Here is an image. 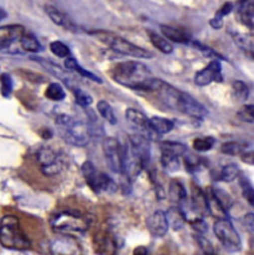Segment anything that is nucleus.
<instances>
[{"label":"nucleus","mask_w":254,"mask_h":255,"mask_svg":"<svg viewBox=\"0 0 254 255\" xmlns=\"http://www.w3.org/2000/svg\"><path fill=\"white\" fill-rule=\"evenodd\" d=\"M112 77L121 86L131 89L149 92L151 81L154 80L151 71L143 63L136 61H126L114 66Z\"/></svg>","instance_id":"1"},{"label":"nucleus","mask_w":254,"mask_h":255,"mask_svg":"<svg viewBox=\"0 0 254 255\" xmlns=\"http://www.w3.org/2000/svg\"><path fill=\"white\" fill-rule=\"evenodd\" d=\"M93 223V217L91 214L80 212V211H60L55 213L50 219V226L52 231L58 234L85 233L91 228Z\"/></svg>","instance_id":"2"},{"label":"nucleus","mask_w":254,"mask_h":255,"mask_svg":"<svg viewBox=\"0 0 254 255\" xmlns=\"http://www.w3.org/2000/svg\"><path fill=\"white\" fill-rule=\"evenodd\" d=\"M0 243L4 248L12 251H27L31 242L21 229L19 219L15 216H5L0 223Z\"/></svg>","instance_id":"3"},{"label":"nucleus","mask_w":254,"mask_h":255,"mask_svg":"<svg viewBox=\"0 0 254 255\" xmlns=\"http://www.w3.org/2000/svg\"><path fill=\"white\" fill-rule=\"evenodd\" d=\"M56 127H57L58 134L67 144L73 146H86L90 140V132H88L87 124L82 121L73 118L71 116L61 114L56 118Z\"/></svg>","instance_id":"4"},{"label":"nucleus","mask_w":254,"mask_h":255,"mask_svg":"<svg viewBox=\"0 0 254 255\" xmlns=\"http://www.w3.org/2000/svg\"><path fill=\"white\" fill-rule=\"evenodd\" d=\"M90 35H92L93 37H96L98 41L106 45L107 47L121 53V55L131 56V57L136 58H145V60L146 58L154 57V55H152L150 51L145 50L143 47H139V46L129 42L128 40L123 39V37L118 36V35L113 34V32L104 31V30H95V31H91Z\"/></svg>","instance_id":"5"},{"label":"nucleus","mask_w":254,"mask_h":255,"mask_svg":"<svg viewBox=\"0 0 254 255\" xmlns=\"http://www.w3.org/2000/svg\"><path fill=\"white\" fill-rule=\"evenodd\" d=\"M213 232H215V236L217 237L221 244L228 252L236 253V252L241 251L242 241H241L240 234L236 231V228L233 227L232 222L228 219V217L227 218L216 219L215 224H213Z\"/></svg>","instance_id":"6"},{"label":"nucleus","mask_w":254,"mask_h":255,"mask_svg":"<svg viewBox=\"0 0 254 255\" xmlns=\"http://www.w3.org/2000/svg\"><path fill=\"white\" fill-rule=\"evenodd\" d=\"M82 175L87 185L95 193L114 192L117 190L114 181L108 175L96 169L91 161H86L82 165Z\"/></svg>","instance_id":"7"},{"label":"nucleus","mask_w":254,"mask_h":255,"mask_svg":"<svg viewBox=\"0 0 254 255\" xmlns=\"http://www.w3.org/2000/svg\"><path fill=\"white\" fill-rule=\"evenodd\" d=\"M37 164L46 176H56L66 167L62 155L51 146H42L37 151Z\"/></svg>","instance_id":"8"},{"label":"nucleus","mask_w":254,"mask_h":255,"mask_svg":"<svg viewBox=\"0 0 254 255\" xmlns=\"http://www.w3.org/2000/svg\"><path fill=\"white\" fill-rule=\"evenodd\" d=\"M103 154L108 167L114 173H123V150L118 140L107 137L103 141Z\"/></svg>","instance_id":"9"},{"label":"nucleus","mask_w":254,"mask_h":255,"mask_svg":"<svg viewBox=\"0 0 254 255\" xmlns=\"http://www.w3.org/2000/svg\"><path fill=\"white\" fill-rule=\"evenodd\" d=\"M51 255H82V248L73 237L67 234H58L57 238L51 242Z\"/></svg>","instance_id":"10"},{"label":"nucleus","mask_w":254,"mask_h":255,"mask_svg":"<svg viewBox=\"0 0 254 255\" xmlns=\"http://www.w3.org/2000/svg\"><path fill=\"white\" fill-rule=\"evenodd\" d=\"M126 118L129 122L131 128L135 130L136 134L143 135V136L148 137V139H150L154 135H156L151 129L150 119L146 118L145 114H143L141 112L136 111L134 108L127 109Z\"/></svg>","instance_id":"11"},{"label":"nucleus","mask_w":254,"mask_h":255,"mask_svg":"<svg viewBox=\"0 0 254 255\" xmlns=\"http://www.w3.org/2000/svg\"><path fill=\"white\" fill-rule=\"evenodd\" d=\"M177 111L186 116L194 117V118H203L208 114V111L200 103L199 101L190 96L189 93L181 92L180 94L179 103H177Z\"/></svg>","instance_id":"12"},{"label":"nucleus","mask_w":254,"mask_h":255,"mask_svg":"<svg viewBox=\"0 0 254 255\" xmlns=\"http://www.w3.org/2000/svg\"><path fill=\"white\" fill-rule=\"evenodd\" d=\"M212 82H222V66L218 60H213L195 75V83L197 86L205 87Z\"/></svg>","instance_id":"13"},{"label":"nucleus","mask_w":254,"mask_h":255,"mask_svg":"<svg viewBox=\"0 0 254 255\" xmlns=\"http://www.w3.org/2000/svg\"><path fill=\"white\" fill-rule=\"evenodd\" d=\"M25 29L21 25H6L0 26V51H7L16 42L20 43Z\"/></svg>","instance_id":"14"},{"label":"nucleus","mask_w":254,"mask_h":255,"mask_svg":"<svg viewBox=\"0 0 254 255\" xmlns=\"http://www.w3.org/2000/svg\"><path fill=\"white\" fill-rule=\"evenodd\" d=\"M146 227H148L149 232L154 237H164L165 234L169 231V222H167L166 213L162 212L161 210L155 211L151 216H149V218L146 219Z\"/></svg>","instance_id":"15"},{"label":"nucleus","mask_w":254,"mask_h":255,"mask_svg":"<svg viewBox=\"0 0 254 255\" xmlns=\"http://www.w3.org/2000/svg\"><path fill=\"white\" fill-rule=\"evenodd\" d=\"M238 21L248 29H254V0H240L236 9Z\"/></svg>","instance_id":"16"},{"label":"nucleus","mask_w":254,"mask_h":255,"mask_svg":"<svg viewBox=\"0 0 254 255\" xmlns=\"http://www.w3.org/2000/svg\"><path fill=\"white\" fill-rule=\"evenodd\" d=\"M32 60H35L36 62H39L40 65L42 66V67L46 68L47 71H49L50 73H52L55 77L60 78L62 82H65L66 85L70 87L71 89H73L75 91V85H73V80L71 78V76L68 75V72L66 70H63L62 67H60L58 65H56V63H53L52 61H49L46 60V58H42V57H32Z\"/></svg>","instance_id":"17"},{"label":"nucleus","mask_w":254,"mask_h":255,"mask_svg":"<svg viewBox=\"0 0 254 255\" xmlns=\"http://www.w3.org/2000/svg\"><path fill=\"white\" fill-rule=\"evenodd\" d=\"M45 10H46V14L49 15V17L55 22L57 26L63 27V29L68 30V31L76 32L78 30V27L76 26L75 22L67 16L63 11H61L57 7L52 6V5H46L45 6Z\"/></svg>","instance_id":"18"},{"label":"nucleus","mask_w":254,"mask_h":255,"mask_svg":"<svg viewBox=\"0 0 254 255\" xmlns=\"http://www.w3.org/2000/svg\"><path fill=\"white\" fill-rule=\"evenodd\" d=\"M190 202H191L192 210L195 211V213L201 217V218H203V216L208 213L207 196H206V192H203L200 187L192 188V195L191 198H190Z\"/></svg>","instance_id":"19"},{"label":"nucleus","mask_w":254,"mask_h":255,"mask_svg":"<svg viewBox=\"0 0 254 255\" xmlns=\"http://www.w3.org/2000/svg\"><path fill=\"white\" fill-rule=\"evenodd\" d=\"M160 31L165 39L170 40L172 42L177 43H189L191 41V37L186 31L177 27L169 26V25H160Z\"/></svg>","instance_id":"20"},{"label":"nucleus","mask_w":254,"mask_h":255,"mask_svg":"<svg viewBox=\"0 0 254 255\" xmlns=\"http://www.w3.org/2000/svg\"><path fill=\"white\" fill-rule=\"evenodd\" d=\"M87 129L90 132L91 137H102L104 135V128L102 124L101 119L98 118L97 113H95L93 111L87 112Z\"/></svg>","instance_id":"21"},{"label":"nucleus","mask_w":254,"mask_h":255,"mask_svg":"<svg viewBox=\"0 0 254 255\" xmlns=\"http://www.w3.org/2000/svg\"><path fill=\"white\" fill-rule=\"evenodd\" d=\"M160 150H161V154L182 157L187 152V146L185 144H182V142L162 141L160 144Z\"/></svg>","instance_id":"22"},{"label":"nucleus","mask_w":254,"mask_h":255,"mask_svg":"<svg viewBox=\"0 0 254 255\" xmlns=\"http://www.w3.org/2000/svg\"><path fill=\"white\" fill-rule=\"evenodd\" d=\"M65 67H66V70H68V71H75V72H77L78 75H81L82 77L88 78V80H91V81H95V82L102 83V78L98 77V76L95 75L93 72H90V71H87V70H85L83 67H81V66L78 65V62L76 58H73V57L66 58Z\"/></svg>","instance_id":"23"},{"label":"nucleus","mask_w":254,"mask_h":255,"mask_svg":"<svg viewBox=\"0 0 254 255\" xmlns=\"http://www.w3.org/2000/svg\"><path fill=\"white\" fill-rule=\"evenodd\" d=\"M165 213H166L169 226L171 227L172 229H175V231L181 229L182 227L185 226V223H186V218H185L184 213H182V211L180 210L177 206L176 207H170L169 210H167V212Z\"/></svg>","instance_id":"24"},{"label":"nucleus","mask_w":254,"mask_h":255,"mask_svg":"<svg viewBox=\"0 0 254 255\" xmlns=\"http://www.w3.org/2000/svg\"><path fill=\"white\" fill-rule=\"evenodd\" d=\"M146 32H148V36L149 39H150V42L152 43V46L156 47L159 51H161L162 53L169 55V53H171L172 51H174V46H172V43H170L169 40L165 39L164 36L151 31V30H148Z\"/></svg>","instance_id":"25"},{"label":"nucleus","mask_w":254,"mask_h":255,"mask_svg":"<svg viewBox=\"0 0 254 255\" xmlns=\"http://www.w3.org/2000/svg\"><path fill=\"white\" fill-rule=\"evenodd\" d=\"M150 126L152 131L156 135L167 134V132H170L174 129V123H172V121L166 118H161V117H152V118H150Z\"/></svg>","instance_id":"26"},{"label":"nucleus","mask_w":254,"mask_h":255,"mask_svg":"<svg viewBox=\"0 0 254 255\" xmlns=\"http://www.w3.org/2000/svg\"><path fill=\"white\" fill-rule=\"evenodd\" d=\"M20 47L22 48L26 52H31V53H36L39 51H41V45H40L39 40L34 36L30 32H25L22 35L21 40H20Z\"/></svg>","instance_id":"27"},{"label":"nucleus","mask_w":254,"mask_h":255,"mask_svg":"<svg viewBox=\"0 0 254 255\" xmlns=\"http://www.w3.org/2000/svg\"><path fill=\"white\" fill-rule=\"evenodd\" d=\"M247 144H242V142L228 141L222 144L221 152L225 155H230V156H241L247 150Z\"/></svg>","instance_id":"28"},{"label":"nucleus","mask_w":254,"mask_h":255,"mask_svg":"<svg viewBox=\"0 0 254 255\" xmlns=\"http://www.w3.org/2000/svg\"><path fill=\"white\" fill-rule=\"evenodd\" d=\"M169 196L174 202H177V205H180L182 201L189 198L187 197L186 190H185V187L179 182V181H172V182L170 183Z\"/></svg>","instance_id":"29"},{"label":"nucleus","mask_w":254,"mask_h":255,"mask_svg":"<svg viewBox=\"0 0 254 255\" xmlns=\"http://www.w3.org/2000/svg\"><path fill=\"white\" fill-rule=\"evenodd\" d=\"M97 112L100 113V116L104 119L106 122H108L109 124L114 126L117 124V117L114 113L113 108H112L111 104L106 101H100L97 103Z\"/></svg>","instance_id":"30"},{"label":"nucleus","mask_w":254,"mask_h":255,"mask_svg":"<svg viewBox=\"0 0 254 255\" xmlns=\"http://www.w3.org/2000/svg\"><path fill=\"white\" fill-rule=\"evenodd\" d=\"M240 173V167H238L237 165H226V166H223L222 170H221L218 178H220L221 181H223V182H232L236 178H238Z\"/></svg>","instance_id":"31"},{"label":"nucleus","mask_w":254,"mask_h":255,"mask_svg":"<svg viewBox=\"0 0 254 255\" xmlns=\"http://www.w3.org/2000/svg\"><path fill=\"white\" fill-rule=\"evenodd\" d=\"M45 96H46V98L51 99V101L60 102L65 98L66 93L63 87L61 86L60 83L55 82V83H50L49 87L46 88V92H45Z\"/></svg>","instance_id":"32"},{"label":"nucleus","mask_w":254,"mask_h":255,"mask_svg":"<svg viewBox=\"0 0 254 255\" xmlns=\"http://www.w3.org/2000/svg\"><path fill=\"white\" fill-rule=\"evenodd\" d=\"M232 89L237 101L242 102V103L247 101L248 97H250V88L243 81H233Z\"/></svg>","instance_id":"33"},{"label":"nucleus","mask_w":254,"mask_h":255,"mask_svg":"<svg viewBox=\"0 0 254 255\" xmlns=\"http://www.w3.org/2000/svg\"><path fill=\"white\" fill-rule=\"evenodd\" d=\"M161 166L167 172H175L180 169V157L161 154Z\"/></svg>","instance_id":"34"},{"label":"nucleus","mask_w":254,"mask_h":255,"mask_svg":"<svg viewBox=\"0 0 254 255\" xmlns=\"http://www.w3.org/2000/svg\"><path fill=\"white\" fill-rule=\"evenodd\" d=\"M212 192L215 195L216 200L218 201V203L223 207V210L226 212H228L231 206H232V198H231V196L223 190H221V188H212Z\"/></svg>","instance_id":"35"},{"label":"nucleus","mask_w":254,"mask_h":255,"mask_svg":"<svg viewBox=\"0 0 254 255\" xmlns=\"http://www.w3.org/2000/svg\"><path fill=\"white\" fill-rule=\"evenodd\" d=\"M50 50L51 52L53 53L55 56L60 58H67L70 57V48H68L67 45H65L63 42L61 41H52L50 43Z\"/></svg>","instance_id":"36"},{"label":"nucleus","mask_w":254,"mask_h":255,"mask_svg":"<svg viewBox=\"0 0 254 255\" xmlns=\"http://www.w3.org/2000/svg\"><path fill=\"white\" fill-rule=\"evenodd\" d=\"M241 190H242V195L245 200L250 203L251 206H254V187L251 185L250 181L247 178H241Z\"/></svg>","instance_id":"37"},{"label":"nucleus","mask_w":254,"mask_h":255,"mask_svg":"<svg viewBox=\"0 0 254 255\" xmlns=\"http://www.w3.org/2000/svg\"><path fill=\"white\" fill-rule=\"evenodd\" d=\"M213 144H215L213 137H197V139L194 140V149L199 152H205L212 149Z\"/></svg>","instance_id":"38"},{"label":"nucleus","mask_w":254,"mask_h":255,"mask_svg":"<svg viewBox=\"0 0 254 255\" xmlns=\"http://www.w3.org/2000/svg\"><path fill=\"white\" fill-rule=\"evenodd\" d=\"M73 92H75L76 103H77L78 106L82 107V108H88V107L93 103V98L87 93V92L82 91V89L80 88H76Z\"/></svg>","instance_id":"39"},{"label":"nucleus","mask_w":254,"mask_h":255,"mask_svg":"<svg viewBox=\"0 0 254 255\" xmlns=\"http://www.w3.org/2000/svg\"><path fill=\"white\" fill-rule=\"evenodd\" d=\"M192 45H194L195 47H196L197 50H199L203 56H206V57L215 58V60H218V61H220V60H225V58H223L222 56H221L220 53L217 52V51H215V50H213V48H211L210 46L203 45V43L197 42V41L192 42Z\"/></svg>","instance_id":"40"},{"label":"nucleus","mask_w":254,"mask_h":255,"mask_svg":"<svg viewBox=\"0 0 254 255\" xmlns=\"http://www.w3.org/2000/svg\"><path fill=\"white\" fill-rule=\"evenodd\" d=\"M12 91V80L11 76L4 73L1 76V93L4 97H9Z\"/></svg>","instance_id":"41"},{"label":"nucleus","mask_w":254,"mask_h":255,"mask_svg":"<svg viewBox=\"0 0 254 255\" xmlns=\"http://www.w3.org/2000/svg\"><path fill=\"white\" fill-rule=\"evenodd\" d=\"M232 10H233L232 2H226V4H223L222 7H221V9L218 10L217 12H216L215 17H216V19H218V20H223V17H225L226 15L230 14Z\"/></svg>","instance_id":"42"},{"label":"nucleus","mask_w":254,"mask_h":255,"mask_svg":"<svg viewBox=\"0 0 254 255\" xmlns=\"http://www.w3.org/2000/svg\"><path fill=\"white\" fill-rule=\"evenodd\" d=\"M185 165H186V169L190 171V172H195L200 167L199 160L195 156H186L185 157Z\"/></svg>","instance_id":"43"},{"label":"nucleus","mask_w":254,"mask_h":255,"mask_svg":"<svg viewBox=\"0 0 254 255\" xmlns=\"http://www.w3.org/2000/svg\"><path fill=\"white\" fill-rule=\"evenodd\" d=\"M241 113L243 114L245 119L250 122H254V104H246Z\"/></svg>","instance_id":"44"},{"label":"nucleus","mask_w":254,"mask_h":255,"mask_svg":"<svg viewBox=\"0 0 254 255\" xmlns=\"http://www.w3.org/2000/svg\"><path fill=\"white\" fill-rule=\"evenodd\" d=\"M243 223H245L246 228L250 232L254 233V213H247L243 217Z\"/></svg>","instance_id":"45"},{"label":"nucleus","mask_w":254,"mask_h":255,"mask_svg":"<svg viewBox=\"0 0 254 255\" xmlns=\"http://www.w3.org/2000/svg\"><path fill=\"white\" fill-rule=\"evenodd\" d=\"M241 160H242L245 164L254 165V151H248V150H246V151L241 155Z\"/></svg>","instance_id":"46"},{"label":"nucleus","mask_w":254,"mask_h":255,"mask_svg":"<svg viewBox=\"0 0 254 255\" xmlns=\"http://www.w3.org/2000/svg\"><path fill=\"white\" fill-rule=\"evenodd\" d=\"M210 25L213 27V29H221L223 26V20H218L216 17L210 20Z\"/></svg>","instance_id":"47"},{"label":"nucleus","mask_w":254,"mask_h":255,"mask_svg":"<svg viewBox=\"0 0 254 255\" xmlns=\"http://www.w3.org/2000/svg\"><path fill=\"white\" fill-rule=\"evenodd\" d=\"M134 255H148V249L144 248V247H138L134 251Z\"/></svg>","instance_id":"48"},{"label":"nucleus","mask_w":254,"mask_h":255,"mask_svg":"<svg viewBox=\"0 0 254 255\" xmlns=\"http://www.w3.org/2000/svg\"><path fill=\"white\" fill-rule=\"evenodd\" d=\"M6 17V12H5V10H2L1 7H0V21H1L2 19H5Z\"/></svg>","instance_id":"49"},{"label":"nucleus","mask_w":254,"mask_h":255,"mask_svg":"<svg viewBox=\"0 0 254 255\" xmlns=\"http://www.w3.org/2000/svg\"><path fill=\"white\" fill-rule=\"evenodd\" d=\"M203 255H215L213 253H205Z\"/></svg>","instance_id":"50"},{"label":"nucleus","mask_w":254,"mask_h":255,"mask_svg":"<svg viewBox=\"0 0 254 255\" xmlns=\"http://www.w3.org/2000/svg\"><path fill=\"white\" fill-rule=\"evenodd\" d=\"M0 223H1V219H0Z\"/></svg>","instance_id":"51"}]
</instances>
